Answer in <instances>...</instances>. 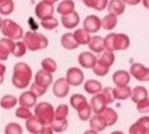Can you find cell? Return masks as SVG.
<instances>
[{
	"instance_id": "cell-25",
	"label": "cell",
	"mask_w": 149,
	"mask_h": 134,
	"mask_svg": "<svg viewBox=\"0 0 149 134\" xmlns=\"http://www.w3.org/2000/svg\"><path fill=\"white\" fill-rule=\"evenodd\" d=\"M57 13L61 14V15H65V14H69L71 12L74 10V2L72 0H64L62 1L58 6H57Z\"/></svg>"
},
{
	"instance_id": "cell-13",
	"label": "cell",
	"mask_w": 149,
	"mask_h": 134,
	"mask_svg": "<svg viewBox=\"0 0 149 134\" xmlns=\"http://www.w3.org/2000/svg\"><path fill=\"white\" fill-rule=\"evenodd\" d=\"M108 103L106 101V99H105V97H104V94L102 93H97L93 98H92V100H91V107H92V111L97 114V113H100V112H102L105 108H106V105H107Z\"/></svg>"
},
{
	"instance_id": "cell-47",
	"label": "cell",
	"mask_w": 149,
	"mask_h": 134,
	"mask_svg": "<svg viewBox=\"0 0 149 134\" xmlns=\"http://www.w3.org/2000/svg\"><path fill=\"white\" fill-rule=\"evenodd\" d=\"M123 1H125V3H127V5L135 6V5L140 3V1H142V0H123Z\"/></svg>"
},
{
	"instance_id": "cell-34",
	"label": "cell",
	"mask_w": 149,
	"mask_h": 134,
	"mask_svg": "<svg viewBox=\"0 0 149 134\" xmlns=\"http://www.w3.org/2000/svg\"><path fill=\"white\" fill-rule=\"evenodd\" d=\"M52 129L56 131V132H62L64 129H66L68 127V121H66V118L65 119H59V118H54L52 122L50 124Z\"/></svg>"
},
{
	"instance_id": "cell-42",
	"label": "cell",
	"mask_w": 149,
	"mask_h": 134,
	"mask_svg": "<svg viewBox=\"0 0 149 134\" xmlns=\"http://www.w3.org/2000/svg\"><path fill=\"white\" fill-rule=\"evenodd\" d=\"M68 112H69V108L66 105H59L57 107V110L55 111V117L54 118H59V119H65L66 115H68Z\"/></svg>"
},
{
	"instance_id": "cell-24",
	"label": "cell",
	"mask_w": 149,
	"mask_h": 134,
	"mask_svg": "<svg viewBox=\"0 0 149 134\" xmlns=\"http://www.w3.org/2000/svg\"><path fill=\"white\" fill-rule=\"evenodd\" d=\"M100 114L102 115V118L105 119L107 126H111V125H114L118 120V114L114 110H112L111 107H106L102 112H100Z\"/></svg>"
},
{
	"instance_id": "cell-36",
	"label": "cell",
	"mask_w": 149,
	"mask_h": 134,
	"mask_svg": "<svg viewBox=\"0 0 149 134\" xmlns=\"http://www.w3.org/2000/svg\"><path fill=\"white\" fill-rule=\"evenodd\" d=\"M17 104V99L14 97V96H3L2 99H1V106L6 110H10L12 107H14L15 105Z\"/></svg>"
},
{
	"instance_id": "cell-15",
	"label": "cell",
	"mask_w": 149,
	"mask_h": 134,
	"mask_svg": "<svg viewBox=\"0 0 149 134\" xmlns=\"http://www.w3.org/2000/svg\"><path fill=\"white\" fill-rule=\"evenodd\" d=\"M79 20H80V19H79V15H78L74 10L71 12V13H69V14L62 15V19H61L63 26H64L65 28H68V29L74 28V27L79 23Z\"/></svg>"
},
{
	"instance_id": "cell-14",
	"label": "cell",
	"mask_w": 149,
	"mask_h": 134,
	"mask_svg": "<svg viewBox=\"0 0 149 134\" xmlns=\"http://www.w3.org/2000/svg\"><path fill=\"white\" fill-rule=\"evenodd\" d=\"M35 83H37L38 85H41L42 87L47 89L51 83H52V76L51 72L47 71V70H41L36 73L35 76Z\"/></svg>"
},
{
	"instance_id": "cell-4",
	"label": "cell",
	"mask_w": 149,
	"mask_h": 134,
	"mask_svg": "<svg viewBox=\"0 0 149 134\" xmlns=\"http://www.w3.org/2000/svg\"><path fill=\"white\" fill-rule=\"evenodd\" d=\"M35 114L43 122V125H50L55 117V111L49 103H38L35 106Z\"/></svg>"
},
{
	"instance_id": "cell-40",
	"label": "cell",
	"mask_w": 149,
	"mask_h": 134,
	"mask_svg": "<svg viewBox=\"0 0 149 134\" xmlns=\"http://www.w3.org/2000/svg\"><path fill=\"white\" fill-rule=\"evenodd\" d=\"M92 70H93V72H94L95 75H98V76H106V75L108 73V71H109V68H108L107 65L100 63L99 61H97V63H95V65L92 68Z\"/></svg>"
},
{
	"instance_id": "cell-44",
	"label": "cell",
	"mask_w": 149,
	"mask_h": 134,
	"mask_svg": "<svg viewBox=\"0 0 149 134\" xmlns=\"http://www.w3.org/2000/svg\"><path fill=\"white\" fill-rule=\"evenodd\" d=\"M136 110L140 113H148L149 112V98H146V99L139 101Z\"/></svg>"
},
{
	"instance_id": "cell-37",
	"label": "cell",
	"mask_w": 149,
	"mask_h": 134,
	"mask_svg": "<svg viewBox=\"0 0 149 134\" xmlns=\"http://www.w3.org/2000/svg\"><path fill=\"white\" fill-rule=\"evenodd\" d=\"M87 101H86V99H85V97L83 96V94H79V93H77V94H73L71 98H70V104L72 105V107L73 108H79L80 106H83L84 104H86Z\"/></svg>"
},
{
	"instance_id": "cell-16",
	"label": "cell",
	"mask_w": 149,
	"mask_h": 134,
	"mask_svg": "<svg viewBox=\"0 0 149 134\" xmlns=\"http://www.w3.org/2000/svg\"><path fill=\"white\" fill-rule=\"evenodd\" d=\"M15 43L12 41V38H2L0 41V54H1V59L5 61L9 54H13Z\"/></svg>"
},
{
	"instance_id": "cell-10",
	"label": "cell",
	"mask_w": 149,
	"mask_h": 134,
	"mask_svg": "<svg viewBox=\"0 0 149 134\" xmlns=\"http://www.w3.org/2000/svg\"><path fill=\"white\" fill-rule=\"evenodd\" d=\"M84 29H86L88 33H97L102 26L101 20L95 15H88L84 20Z\"/></svg>"
},
{
	"instance_id": "cell-28",
	"label": "cell",
	"mask_w": 149,
	"mask_h": 134,
	"mask_svg": "<svg viewBox=\"0 0 149 134\" xmlns=\"http://www.w3.org/2000/svg\"><path fill=\"white\" fill-rule=\"evenodd\" d=\"M116 22H118L116 15L109 13V14H107V15L101 20V26H102V28L106 29V30H112V29L115 28Z\"/></svg>"
},
{
	"instance_id": "cell-22",
	"label": "cell",
	"mask_w": 149,
	"mask_h": 134,
	"mask_svg": "<svg viewBox=\"0 0 149 134\" xmlns=\"http://www.w3.org/2000/svg\"><path fill=\"white\" fill-rule=\"evenodd\" d=\"M88 47L92 51L95 52H101L106 47H105V38L100 37V36H93L91 37L90 42H88Z\"/></svg>"
},
{
	"instance_id": "cell-2",
	"label": "cell",
	"mask_w": 149,
	"mask_h": 134,
	"mask_svg": "<svg viewBox=\"0 0 149 134\" xmlns=\"http://www.w3.org/2000/svg\"><path fill=\"white\" fill-rule=\"evenodd\" d=\"M105 47L107 50H126L129 47V38L125 34H108L105 37Z\"/></svg>"
},
{
	"instance_id": "cell-17",
	"label": "cell",
	"mask_w": 149,
	"mask_h": 134,
	"mask_svg": "<svg viewBox=\"0 0 149 134\" xmlns=\"http://www.w3.org/2000/svg\"><path fill=\"white\" fill-rule=\"evenodd\" d=\"M130 133H149V118L143 117L137 122H135L130 128Z\"/></svg>"
},
{
	"instance_id": "cell-38",
	"label": "cell",
	"mask_w": 149,
	"mask_h": 134,
	"mask_svg": "<svg viewBox=\"0 0 149 134\" xmlns=\"http://www.w3.org/2000/svg\"><path fill=\"white\" fill-rule=\"evenodd\" d=\"M41 24H42L43 28H45L48 30H52L58 26V21H57V19H55L52 16H49L44 20H41Z\"/></svg>"
},
{
	"instance_id": "cell-6",
	"label": "cell",
	"mask_w": 149,
	"mask_h": 134,
	"mask_svg": "<svg viewBox=\"0 0 149 134\" xmlns=\"http://www.w3.org/2000/svg\"><path fill=\"white\" fill-rule=\"evenodd\" d=\"M54 13V6L52 2L48 1V0H43L40 3H37L36 8H35V14L38 19L44 20L49 16H52Z\"/></svg>"
},
{
	"instance_id": "cell-3",
	"label": "cell",
	"mask_w": 149,
	"mask_h": 134,
	"mask_svg": "<svg viewBox=\"0 0 149 134\" xmlns=\"http://www.w3.org/2000/svg\"><path fill=\"white\" fill-rule=\"evenodd\" d=\"M23 42L27 45V48L31 51L44 49L48 45V38L44 35L38 33H33V31H28L24 35Z\"/></svg>"
},
{
	"instance_id": "cell-33",
	"label": "cell",
	"mask_w": 149,
	"mask_h": 134,
	"mask_svg": "<svg viewBox=\"0 0 149 134\" xmlns=\"http://www.w3.org/2000/svg\"><path fill=\"white\" fill-rule=\"evenodd\" d=\"M87 7L94 8L97 10H102L107 6V0H83Z\"/></svg>"
},
{
	"instance_id": "cell-26",
	"label": "cell",
	"mask_w": 149,
	"mask_h": 134,
	"mask_svg": "<svg viewBox=\"0 0 149 134\" xmlns=\"http://www.w3.org/2000/svg\"><path fill=\"white\" fill-rule=\"evenodd\" d=\"M130 97H132V100L137 104L139 101L148 98V92H147L146 87H143V86H136L132 91V96Z\"/></svg>"
},
{
	"instance_id": "cell-18",
	"label": "cell",
	"mask_w": 149,
	"mask_h": 134,
	"mask_svg": "<svg viewBox=\"0 0 149 134\" xmlns=\"http://www.w3.org/2000/svg\"><path fill=\"white\" fill-rule=\"evenodd\" d=\"M36 94L30 90V91H26L23 92L21 96H20V99H19V103L21 106H24V107H33L35 104H36Z\"/></svg>"
},
{
	"instance_id": "cell-21",
	"label": "cell",
	"mask_w": 149,
	"mask_h": 134,
	"mask_svg": "<svg viewBox=\"0 0 149 134\" xmlns=\"http://www.w3.org/2000/svg\"><path fill=\"white\" fill-rule=\"evenodd\" d=\"M108 7V13L111 14H114V15H120L125 12V8H126V5H125V1L123 0H111L107 5Z\"/></svg>"
},
{
	"instance_id": "cell-39",
	"label": "cell",
	"mask_w": 149,
	"mask_h": 134,
	"mask_svg": "<svg viewBox=\"0 0 149 134\" xmlns=\"http://www.w3.org/2000/svg\"><path fill=\"white\" fill-rule=\"evenodd\" d=\"M41 65H42V69H44V70H47V71H49L51 73L55 72L56 69H57V64L52 58H44L42 61Z\"/></svg>"
},
{
	"instance_id": "cell-9",
	"label": "cell",
	"mask_w": 149,
	"mask_h": 134,
	"mask_svg": "<svg viewBox=\"0 0 149 134\" xmlns=\"http://www.w3.org/2000/svg\"><path fill=\"white\" fill-rule=\"evenodd\" d=\"M66 79L70 85L78 86L84 82V73L78 68H70L66 72Z\"/></svg>"
},
{
	"instance_id": "cell-32",
	"label": "cell",
	"mask_w": 149,
	"mask_h": 134,
	"mask_svg": "<svg viewBox=\"0 0 149 134\" xmlns=\"http://www.w3.org/2000/svg\"><path fill=\"white\" fill-rule=\"evenodd\" d=\"M98 61L100 62V63H102V64H105V65H107L108 68L114 63V54H113V51H111V50H106V51H104L102 52V55L98 58Z\"/></svg>"
},
{
	"instance_id": "cell-31",
	"label": "cell",
	"mask_w": 149,
	"mask_h": 134,
	"mask_svg": "<svg viewBox=\"0 0 149 134\" xmlns=\"http://www.w3.org/2000/svg\"><path fill=\"white\" fill-rule=\"evenodd\" d=\"M91 111H92V107L88 106V104H84L83 106H80L79 108H77V113H78V117L81 121H85V120H88L91 119Z\"/></svg>"
},
{
	"instance_id": "cell-35",
	"label": "cell",
	"mask_w": 149,
	"mask_h": 134,
	"mask_svg": "<svg viewBox=\"0 0 149 134\" xmlns=\"http://www.w3.org/2000/svg\"><path fill=\"white\" fill-rule=\"evenodd\" d=\"M0 10L2 15L10 14L14 10V2L13 0H0Z\"/></svg>"
},
{
	"instance_id": "cell-45",
	"label": "cell",
	"mask_w": 149,
	"mask_h": 134,
	"mask_svg": "<svg viewBox=\"0 0 149 134\" xmlns=\"http://www.w3.org/2000/svg\"><path fill=\"white\" fill-rule=\"evenodd\" d=\"M5 133H22V128L20 127V125L15 124V122H10L6 126V129H5Z\"/></svg>"
},
{
	"instance_id": "cell-19",
	"label": "cell",
	"mask_w": 149,
	"mask_h": 134,
	"mask_svg": "<svg viewBox=\"0 0 149 134\" xmlns=\"http://www.w3.org/2000/svg\"><path fill=\"white\" fill-rule=\"evenodd\" d=\"M130 80V75L125 70H119L113 75V82L116 86H127Z\"/></svg>"
},
{
	"instance_id": "cell-1",
	"label": "cell",
	"mask_w": 149,
	"mask_h": 134,
	"mask_svg": "<svg viewBox=\"0 0 149 134\" xmlns=\"http://www.w3.org/2000/svg\"><path fill=\"white\" fill-rule=\"evenodd\" d=\"M31 79V69L23 62L15 64L12 83L17 89H26Z\"/></svg>"
},
{
	"instance_id": "cell-20",
	"label": "cell",
	"mask_w": 149,
	"mask_h": 134,
	"mask_svg": "<svg viewBox=\"0 0 149 134\" xmlns=\"http://www.w3.org/2000/svg\"><path fill=\"white\" fill-rule=\"evenodd\" d=\"M26 127H27V129H28L29 132H31V133H37V132L42 133L44 125H43V122L37 118V115H36V117H33V115H31V117L27 120Z\"/></svg>"
},
{
	"instance_id": "cell-27",
	"label": "cell",
	"mask_w": 149,
	"mask_h": 134,
	"mask_svg": "<svg viewBox=\"0 0 149 134\" xmlns=\"http://www.w3.org/2000/svg\"><path fill=\"white\" fill-rule=\"evenodd\" d=\"M84 87H85V91L90 94H97L102 90L101 84L98 80H94V79H90V80L85 82Z\"/></svg>"
},
{
	"instance_id": "cell-7",
	"label": "cell",
	"mask_w": 149,
	"mask_h": 134,
	"mask_svg": "<svg viewBox=\"0 0 149 134\" xmlns=\"http://www.w3.org/2000/svg\"><path fill=\"white\" fill-rule=\"evenodd\" d=\"M130 75L141 82L149 80V69L140 63H134L130 66Z\"/></svg>"
},
{
	"instance_id": "cell-5",
	"label": "cell",
	"mask_w": 149,
	"mask_h": 134,
	"mask_svg": "<svg viewBox=\"0 0 149 134\" xmlns=\"http://www.w3.org/2000/svg\"><path fill=\"white\" fill-rule=\"evenodd\" d=\"M1 31L5 36L12 38V40H19L22 37V28L17 23H15L12 20H2L1 23Z\"/></svg>"
},
{
	"instance_id": "cell-43",
	"label": "cell",
	"mask_w": 149,
	"mask_h": 134,
	"mask_svg": "<svg viewBox=\"0 0 149 134\" xmlns=\"http://www.w3.org/2000/svg\"><path fill=\"white\" fill-rule=\"evenodd\" d=\"M15 115H16L17 118H22V119H29V118L31 117V113H30V111H29V108H28V107L21 106V107H19V108L16 110Z\"/></svg>"
},
{
	"instance_id": "cell-41",
	"label": "cell",
	"mask_w": 149,
	"mask_h": 134,
	"mask_svg": "<svg viewBox=\"0 0 149 134\" xmlns=\"http://www.w3.org/2000/svg\"><path fill=\"white\" fill-rule=\"evenodd\" d=\"M28 48L24 44V42H16L15 43V47H14V50H13V55L15 57H22L26 54V50Z\"/></svg>"
},
{
	"instance_id": "cell-46",
	"label": "cell",
	"mask_w": 149,
	"mask_h": 134,
	"mask_svg": "<svg viewBox=\"0 0 149 134\" xmlns=\"http://www.w3.org/2000/svg\"><path fill=\"white\" fill-rule=\"evenodd\" d=\"M30 90L37 96V97H40V96H42L45 91H47V89H44V87H42L41 85H38L37 83H34L33 85H31V87H30Z\"/></svg>"
},
{
	"instance_id": "cell-29",
	"label": "cell",
	"mask_w": 149,
	"mask_h": 134,
	"mask_svg": "<svg viewBox=\"0 0 149 134\" xmlns=\"http://www.w3.org/2000/svg\"><path fill=\"white\" fill-rule=\"evenodd\" d=\"M113 90H114L115 99H119V100H126L132 96V91L128 86H116Z\"/></svg>"
},
{
	"instance_id": "cell-8",
	"label": "cell",
	"mask_w": 149,
	"mask_h": 134,
	"mask_svg": "<svg viewBox=\"0 0 149 134\" xmlns=\"http://www.w3.org/2000/svg\"><path fill=\"white\" fill-rule=\"evenodd\" d=\"M70 91V83L68 82L66 78H59L56 80V83L54 84V89L52 92L57 98H64L68 96Z\"/></svg>"
},
{
	"instance_id": "cell-48",
	"label": "cell",
	"mask_w": 149,
	"mask_h": 134,
	"mask_svg": "<svg viewBox=\"0 0 149 134\" xmlns=\"http://www.w3.org/2000/svg\"><path fill=\"white\" fill-rule=\"evenodd\" d=\"M142 2H143V6L146 8H149V0H142Z\"/></svg>"
},
{
	"instance_id": "cell-23",
	"label": "cell",
	"mask_w": 149,
	"mask_h": 134,
	"mask_svg": "<svg viewBox=\"0 0 149 134\" xmlns=\"http://www.w3.org/2000/svg\"><path fill=\"white\" fill-rule=\"evenodd\" d=\"M90 125L97 132H100V131L105 129V127H107V124L100 113H97V115H94L90 119Z\"/></svg>"
},
{
	"instance_id": "cell-30",
	"label": "cell",
	"mask_w": 149,
	"mask_h": 134,
	"mask_svg": "<svg viewBox=\"0 0 149 134\" xmlns=\"http://www.w3.org/2000/svg\"><path fill=\"white\" fill-rule=\"evenodd\" d=\"M73 34H74L76 38L78 40L79 44H88V42L91 40V36H90V33L86 29H84V28L83 29H78Z\"/></svg>"
},
{
	"instance_id": "cell-49",
	"label": "cell",
	"mask_w": 149,
	"mask_h": 134,
	"mask_svg": "<svg viewBox=\"0 0 149 134\" xmlns=\"http://www.w3.org/2000/svg\"><path fill=\"white\" fill-rule=\"evenodd\" d=\"M48 1H50V2H52V3H54V2H56V1H58V0H48Z\"/></svg>"
},
{
	"instance_id": "cell-11",
	"label": "cell",
	"mask_w": 149,
	"mask_h": 134,
	"mask_svg": "<svg viewBox=\"0 0 149 134\" xmlns=\"http://www.w3.org/2000/svg\"><path fill=\"white\" fill-rule=\"evenodd\" d=\"M97 61H98V58H97L93 54L87 52V51H84V52L79 54V56H78V62H79V64H80L83 68H85V69H92V68L95 65Z\"/></svg>"
},
{
	"instance_id": "cell-12",
	"label": "cell",
	"mask_w": 149,
	"mask_h": 134,
	"mask_svg": "<svg viewBox=\"0 0 149 134\" xmlns=\"http://www.w3.org/2000/svg\"><path fill=\"white\" fill-rule=\"evenodd\" d=\"M61 44H62L63 48H65L68 50L77 49L80 45L73 33H66V34H64L62 36V38H61Z\"/></svg>"
}]
</instances>
